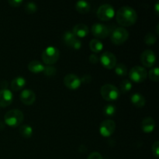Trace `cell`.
I'll return each mask as SVG.
<instances>
[{
  "instance_id": "cell-20",
  "label": "cell",
  "mask_w": 159,
  "mask_h": 159,
  "mask_svg": "<svg viewBox=\"0 0 159 159\" xmlns=\"http://www.w3.org/2000/svg\"><path fill=\"white\" fill-rule=\"evenodd\" d=\"M75 8L76 10H77L79 13L85 14L89 12L91 6H90L89 3L86 1H79L76 2Z\"/></svg>"
},
{
  "instance_id": "cell-28",
  "label": "cell",
  "mask_w": 159,
  "mask_h": 159,
  "mask_svg": "<svg viewBox=\"0 0 159 159\" xmlns=\"http://www.w3.org/2000/svg\"><path fill=\"white\" fill-rule=\"evenodd\" d=\"M148 76L150 79L154 82H158L159 80V71L158 67H155V68H152L148 73Z\"/></svg>"
},
{
  "instance_id": "cell-6",
  "label": "cell",
  "mask_w": 159,
  "mask_h": 159,
  "mask_svg": "<svg viewBox=\"0 0 159 159\" xmlns=\"http://www.w3.org/2000/svg\"><path fill=\"white\" fill-rule=\"evenodd\" d=\"M129 76L132 81L137 83H140V82H143L147 79L148 71L144 67L135 66L130 70Z\"/></svg>"
},
{
  "instance_id": "cell-3",
  "label": "cell",
  "mask_w": 159,
  "mask_h": 159,
  "mask_svg": "<svg viewBox=\"0 0 159 159\" xmlns=\"http://www.w3.org/2000/svg\"><path fill=\"white\" fill-rule=\"evenodd\" d=\"M60 57V52L55 47H48L42 53V60L46 65H52L57 61Z\"/></svg>"
},
{
  "instance_id": "cell-33",
  "label": "cell",
  "mask_w": 159,
  "mask_h": 159,
  "mask_svg": "<svg viewBox=\"0 0 159 159\" xmlns=\"http://www.w3.org/2000/svg\"><path fill=\"white\" fill-rule=\"evenodd\" d=\"M8 2L12 7H19L23 3V1L22 0H9Z\"/></svg>"
},
{
  "instance_id": "cell-7",
  "label": "cell",
  "mask_w": 159,
  "mask_h": 159,
  "mask_svg": "<svg viewBox=\"0 0 159 159\" xmlns=\"http://www.w3.org/2000/svg\"><path fill=\"white\" fill-rule=\"evenodd\" d=\"M129 37V33L125 28L117 27L113 31L111 34V41L114 44L120 45L126 41Z\"/></svg>"
},
{
  "instance_id": "cell-31",
  "label": "cell",
  "mask_w": 159,
  "mask_h": 159,
  "mask_svg": "<svg viewBox=\"0 0 159 159\" xmlns=\"http://www.w3.org/2000/svg\"><path fill=\"white\" fill-rule=\"evenodd\" d=\"M152 152H153V155L156 158H158L159 156V142L158 141H155L153 145H152Z\"/></svg>"
},
{
  "instance_id": "cell-34",
  "label": "cell",
  "mask_w": 159,
  "mask_h": 159,
  "mask_svg": "<svg viewBox=\"0 0 159 159\" xmlns=\"http://www.w3.org/2000/svg\"><path fill=\"white\" fill-rule=\"evenodd\" d=\"M81 47H82V42L80 41V40H79V39L77 38V40L75 41V43H73L71 48H74L75 50H79L81 48Z\"/></svg>"
},
{
  "instance_id": "cell-36",
  "label": "cell",
  "mask_w": 159,
  "mask_h": 159,
  "mask_svg": "<svg viewBox=\"0 0 159 159\" xmlns=\"http://www.w3.org/2000/svg\"><path fill=\"white\" fill-rule=\"evenodd\" d=\"M89 61L93 64H96L98 62V57L96 54H91L89 56Z\"/></svg>"
},
{
  "instance_id": "cell-23",
  "label": "cell",
  "mask_w": 159,
  "mask_h": 159,
  "mask_svg": "<svg viewBox=\"0 0 159 159\" xmlns=\"http://www.w3.org/2000/svg\"><path fill=\"white\" fill-rule=\"evenodd\" d=\"M20 134L22 137H23L24 138H30L32 137L33 135V129L30 126L24 125L20 126Z\"/></svg>"
},
{
  "instance_id": "cell-11",
  "label": "cell",
  "mask_w": 159,
  "mask_h": 159,
  "mask_svg": "<svg viewBox=\"0 0 159 159\" xmlns=\"http://www.w3.org/2000/svg\"><path fill=\"white\" fill-rule=\"evenodd\" d=\"M141 61L146 68H152L156 61V56L152 50H145L141 55Z\"/></svg>"
},
{
  "instance_id": "cell-19",
  "label": "cell",
  "mask_w": 159,
  "mask_h": 159,
  "mask_svg": "<svg viewBox=\"0 0 159 159\" xmlns=\"http://www.w3.org/2000/svg\"><path fill=\"white\" fill-rule=\"evenodd\" d=\"M26 85V80L23 77H16L11 82V89L13 91H20Z\"/></svg>"
},
{
  "instance_id": "cell-13",
  "label": "cell",
  "mask_w": 159,
  "mask_h": 159,
  "mask_svg": "<svg viewBox=\"0 0 159 159\" xmlns=\"http://www.w3.org/2000/svg\"><path fill=\"white\" fill-rule=\"evenodd\" d=\"M13 99V95L10 90L3 89L0 90V107H6L10 105Z\"/></svg>"
},
{
  "instance_id": "cell-35",
  "label": "cell",
  "mask_w": 159,
  "mask_h": 159,
  "mask_svg": "<svg viewBox=\"0 0 159 159\" xmlns=\"http://www.w3.org/2000/svg\"><path fill=\"white\" fill-rule=\"evenodd\" d=\"M81 79V82H85V83H89V82H91L92 80V77L90 75H85V76H83V77Z\"/></svg>"
},
{
  "instance_id": "cell-14",
  "label": "cell",
  "mask_w": 159,
  "mask_h": 159,
  "mask_svg": "<svg viewBox=\"0 0 159 159\" xmlns=\"http://www.w3.org/2000/svg\"><path fill=\"white\" fill-rule=\"evenodd\" d=\"M20 100L26 106L32 105L36 100V95L32 90L24 89L20 93Z\"/></svg>"
},
{
  "instance_id": "cell-24",
  "label": "cell",
  "mask_w": 159,
  "mask_h": 159,
  "mask_svg": "<svg viewBox=\"0 0 159 159\" xmlns=\"http://www.w3.org/2000/svg\"><path fill=\"white\" fill-rule=\"evenodd\" d=\"M114 69L115 73L119 76H126L127 75V68L124 64H116Z\"/></svg>"
},
{
  "instance_id": "cell-18",
  "label": "cell",
  "mask_w": 159,
  "mask_h": 159,
  "mask_svg": "<svg viewBox=\"0 0 159 159\" xmlns=\"http://www.w3.org/2000/svg\"><path fill=\"white\" fill-rule=\"evenodd\" d=\"M28 69L33 73L43 72V69H44V65L39 61L34 60L30 62L28 65Z\"/></svg>"
},
{
  "instance_id": "cell-22",
  "label": "cell",
  "mask_w": 159,
  "mask_h": 159,
  "mask_svg": "<svg viewBox=\"0 0 159 159\" xmlns=\"http://www.w3.org/2000/svg\"><path fill=\"white\" fill-rule=\"evenodd\" d=\"M89 48L93 52L99 53L102 51V48H103V45H102V42L98 40V39H93L89 42Z\"/></svg>"
},
{
  "instance_id": "cell-5",
  "label": "cell",
  "mask_w": 159,
  "mask_h": 159,
  "mask_svg": "<svg viewBox=\"0 0 159 159\" xmlns=\"http://www.w3.org/2000/svg\"><path fill=\"white\" fill-rule=\"evenodd\" d=\"M96 15L102 21H109L114 17L115 10L111 5L103 4L99 7Z\"/></svg>"
},
{
  "instance_id": "cell-32",
  "label": "cell",
  "mask_w": 159,
  "mask_h": 159,
  "mask_svg": "<svg viewBox=\"0 0 159 159\" xmlns=\"http://www.w3.org/2000/svg\"><path fill=\"white\" fill-rule=\"evenodd\" d=\"M87 159H103V158L99 152H93L89 155Z\"/></svg>"
},
{
  "instance_id": "cell-27",
  "label": "cell",
  "mask_w": 159,
  "mask_h": 159,
  "mask_svg": "<svg viewBox=\"0 0 159 159\" xmlns=\"http://www.w3.org/2000/svg\"><path fill=\"white\" fill-rule=\"evenodd\" d=\"M157 40V37L153 33H148L144 37V43L147 45L155 44Z\"/></svg>"
},
{
  "instance_id": "cell-10",
  "label": "cell",
  "mask_w": 159,
  "mask_h": 159,
  "mask_svg": "<svg viewBox=\"0 0 159 159\" xmlns=\"http://www.w3.org/2000/svg\"><path fill=\"white\" fill-rule=\"evenodd\" d=\"M64 84L69 89H77L80 87L81 79L75 74H68L64 78Z\"/></svg>"
},
{
  "instance_id": "cell-1",
  "label": "cell",
  "mask_w": 159,
  "mask_h": 159,
  "mask_svg": "<svg viewBox=\"0 0 159 159\" xmlns=\"http://www.w3.org/2000/svg\"><path fill=\"white\" fill-rule=\"evenodd\" d=\"M116 22L122 26H130L136 23L138 15L134 9L130 6L120 8L116 14Z\"/></svg>"
},
{
  "instance_id": "cell-8",
  "label": "cell",
  "mask_w": 159,
  "mask_h": 159,
  "mask_svg": "<svg viewBox=\"0 0 159 159\" xmlns=\"http://www.w3.org/2000/svg\"><path fill=\"white\" fill-rule=\"evenodd\" d=\"M116 130V124L112 120H106L101 123L99 126V132L102 137H110Z\"/></svg>"
},
{
  "instance_id": "cell-26",
  "label": "cell",
  "mask_w": 159,
  "mask_h": 159,
  "mask_svg": "<svg viewBox=\"0 0 159 159\" xmlns=\"http://www.w3.org/2000/svg\"><path fill=\"white\" fill-rule=\"evenodd\" d=\"M120 89L121 91H122V93H127V92L130 91V89H131L132 88V83L130 82V80L124 79V80H123L122 82H120Z\"/></svg>"
},
{
  "instance_id": "cell-4",
  "label": "cell",
  "mask_w": 159,
  "mask_h": 159,
  "mask_svg": "<svg viewBox=\"0 0 159 159\" xmlns=\"http://www.w3.org/2000/svg\"><path fill=\"white\" fill-rule=\"evenodd\" d=\"M101 96L105 100L114 101L120 97V91L116 86L111 84H105L100 90Z\"/></svg>"
},
{
  "instance_id": "cell-25",
  "label": "cell",
  "mask_w": 159,
  "mask_h": 159,
  "mask_svg": "<svg viewBox=\"0 0 159 159\" xmlns=\"http://www.w3.org/2000/svg\"><path fill=\"white\" fill-rule=\"evenodd\" d=\"M116 108L113 104H107L103 108V113L107 116H112L116 113Z\"/></svg>"
},
{
  "instance_id": "cell-9",
  "label": "cell",
  "mask_w": 159,
  "mask_h": 159,
  "mask_svg": "<svg viewBox=\"0 0 159 159\" xmlns=\"http://www.w3.org/2000/svg\"><path fill=\"white\" fill-rule=\"evenodd\" d=\"M116 57L113 53L106 51L100 57V62L102 66L107 69H113L116 65Z\"/></svg>"
},
{
  "instance_id": "cell-16",
  "label": "cell",
  "mask_w": 159,
  "mask_h": 159,
  "mask_svg": "<svg viewBox=\"0 0 159 159\" xmlns=\"http://www.w3.org/2000/svg\"><path fill=\"white\" fill-rule=\"evenodd\" d=\"M155 127V122L153 118L146 117L141 123V129L144 133H152Z\"/></svg>"
},
{
  "instance_id": "cell-37",
  "label": "cell",
  "mask_w": 159,
  "mask_h": 159,
  "mask_svg": "<svg viewBox=\"0 0 159 159\" xmlns=\"http://www.w3.org/2000/svg\"><path fill=\"white\" fill-rule=\"evenodd\" d=\"M158 7H159V2H157V3L156 4H155V12H156V13L157 14H158Z\"/></svg>"
},
{
  "instance_id": "cell-30",
  "label": "cell",
  "mask_w": 159,
  "mask_h": 159,
  "mask_svg": "<svg viewBox=\"0 0 159 159\" xmlns=\"http://www.w3.org/2000/svg\"><path fill=\"white\" fill-rule=\"evenodd\" d=\"M25 10L29 14L35 13L37 10V4L34 2H28L25 6Z\"/></svg>"
},
{
  "instance_id": "cell-15",
  "label": "cell",
  "mask_w": 159,
  "mask_h": 159,
  "mask_svg": "<svg viewBox=\"0 0 159 159\" xmlns=\"http://www.w3.org/2000/svg\"><path fill=\"white\" fill-rule=\"evenodd\" d=\"M89 27L83 23H79V24L75 25L73 28L72 31L75 36L76 37H79V38H83V37H86L89 34Z\"/></svg>"
},
{
  "instance_id": "cell-17",
  "label": "cell",
  "mask_w": 159,
  "mask_h": 159,
  "mask_svg": "<svg viewBox=\"0 0 159 159\" xmlns=\"http://www.w3.org/2000/svg\"><path fill=\"white\" fill-rule=\"evenodd\" d=\"M131 102L138 108H142L145 105V99L144 96L140 93H136L133 94L130 97Z\"/></svg>"
},
{
  "instance_id": "cell-12",
  "label": "cell",
  "mask_w": 159,
  "mask_h": 159,
  "mask_svg": "<svg viewBox=\"0 0 159 159\" xmlns=\"http://www.w3.org/2000/svg\"><path fill=\"white\" fill-rule=\"evenodd\" d=\"M92 34L96 37L99 39H104L110 34L109 28L102 23H95L92 26Z\"/></svg>"
},
{
  "instance_id": "cell-2",
  "label": "cell",
  "mask_w": 159,
  "mask_h": 159,
  "mask_svg": "<svg viewBox=\"0 0 159 159\" xmlns=\"http://www.w3.org/2000/svg\"><path fill=\"white\" fill-rule=\"evenodd\" d=\"M24 116L20 110H11L5 114L4 120L6 124L12 127H16L23 123Z\"/></svg>"
},
{
  "instance_id": "cell-29",
  "label": "cell",
  "mask_w": 159,
  "mask_h": 159,
  "mask_svg": "<svg viewBox=\"0 0 159 159\" xmlns=\"http://www.w3.org/2000/svg\"><path fill=\"white\" fill-rule=\"evenodd\" d=\"M43 74L46 76H48V77H51V76L54 75L57 72V69L54 67L51 66V65H48V66L44 67V69L43 71Z\"/></svg>"
},
{
  "instance_id": "cell-21",
  "label": "cell",
  "mask_w": 159,
  "mask_h": 159,
  "mask_svg": "<svg viewBox=\"0 0 159 159\" xmlns=\"http://www.w3.org/2000/svg\"><path fill=\"white\" fill-rule=\"evenodd\" d=\"M63 40H64V42H65V44L68 45V46L71 47V48L73 45V43H75V41L77 40V37L75 36V34H73L71 31L68 30V31H66L65 34H64Z\"/></svg>"
}]
</instances>
